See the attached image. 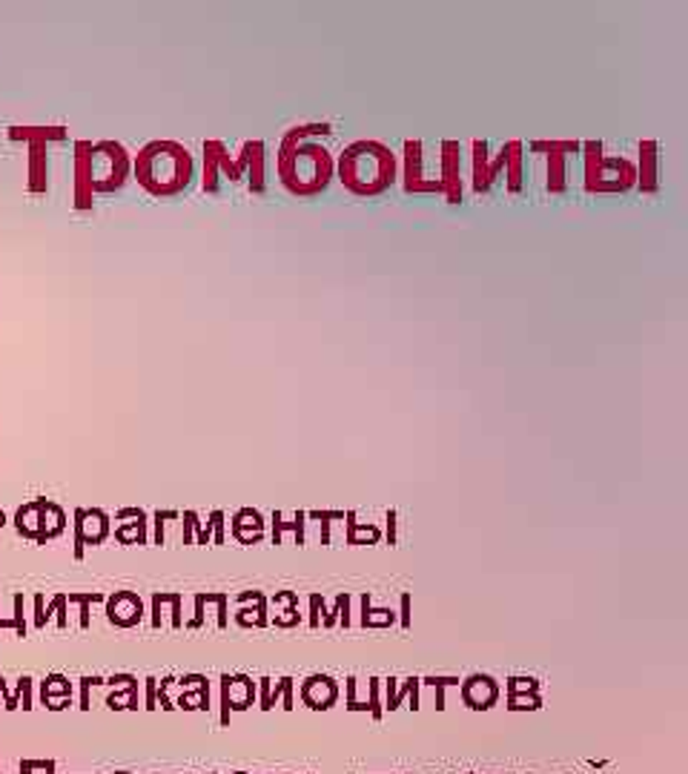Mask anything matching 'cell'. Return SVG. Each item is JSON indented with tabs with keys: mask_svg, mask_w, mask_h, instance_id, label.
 <instances>
[{
	"mask_svg": "<svg viewBox=\"0 0 688 774\" xmlns=\"http://www.w3.org/2000/svg\"><path fill=\"white\" fill-rule=\"evenodd\" d=\"M316 135H330V124H304L284 135L278 149V178L298 198H313L327 189L336 176V161L327 147L316 141Z\"/></svg>",
	"mask_w": 688,
	"mask_h": 774,
	"instance_id": "6da1fadb",
	"label": "cell"
},
{
	"mask_svg": "<svg viewBox=\"0 0 688 774\" xmlns=\"http://www.w3.org/2000/svg\"><path fill=\"white\" fill-rule=\"evenodd\" d=\"M336 176L353 196H381L396 184L399 161L390 147L381 141H356L344 147L336 161Z\"/></svg>",
	"mask_w": 688,
	"mask_h": 774,
	"instance_id": "7a4b0ae2",
	"label": "cell"
},
{
	"mask_svg": "<svg viewBox=\"0 0 688 774\" xmlns=\"http://www.w3.org/2000/svg\"><path fill=\"white\" fill-rule=\"evenodd\" d=\"M135 178L138 184L155 198H172L184 192L195 178V161L187 147L175 141H152L146 144L135 164Z\"/></svg>",
	"mask_w": 688,
	"mask_h": 774,
	"instance_id": "3957f363",
	"label": "cell"
},
{
	"mask_svg": "<svg viewBox=\"0 0 688 774\" xmlns=\"http://www.w3.org/2000/svg\"><path fill=\"white\" fill-rule=\"evenodd\" d=\"M129 155L121 144L101 141V144H78V192H112L124 187L129 176Z\"/></svg>",
	"mask_w": 688,
	"mask_h": 774,
	"instance_id": "277c9868",
	"label": "cell"
},
{
	"mask_svg": "<svg viewBox=\"0 0 688 774\" xmlns=\"http://www.w3.org/2000/svg\"><path fill=\"white\" fill-rule=\"evenodd\" d=\"M585 189L588 192H625L637 184V167L625 158H605L602 144H585Z\"/></svg>",
	"mask_w": 688,
	"mask_h": 774,
	"instance_id": "5b68a950",
	"label": "cell"
},
{
	"mask_svg": "<svg viewBox=\"0 0 688 774\" xmlns=\"http://www.w3.org/2000/svg\"><path fill=\"white\" fill-rule=\"evenodd\" d=\"M405 189L408 192H442V181L428 178L422 169V141H405Z\"/></svg>",
	"mask_w": 688,
	"mask_h": 774,
	"instance_id": "8992f818",
	"label": "cell"
},
{
	"mask_svg": "<svg viewBox=\"0 0 688 774\" xmlns=\"http://www.w3.org/2000/svg\"><path fill=\"white\" fill-rule=\"evenodd\" d=\"M508 161V147H502L499 158L493 164L488 161V144L485 141H473V189L476 192H488L490 184L499 178V172L505 169Z\"/></svg>",
	"mask_w": 688,
	"mask_h": 774,
	"instance_id": "52a82bcc",
	"label": "cell"
},
{
	"mask_svg": "<svg viewBox=\"0 0 688 774\" xmlns=\"http://www.w3.org/2000/svg\"><path fill=\"white\" fill-rule=\"evenodd\" d=\"M442 196L450 204L462 201V161H459V144L445 141L442 144Z\"/></svg>",
	"mask_w": 688,
	"mask_h": 774,
	"instance_id": "ba28073f",
	"label": "cell"
},
{
	"mask_svg": "<svg viewBox=\"0 0 688 774\" xmlns=\"http://www.w3.org/2000/svg\"><path fill=\"white\" fill-rule=\"evenodd\" d=\"M640 169H637V184L642 192H654L657 189V144L654 141H642L640 144Z\"/></svg>",
	"mask_w": 688,
	"mask_h": 774,
	"instance_id": "9c48e42d",
	"label": "cell"
},
{
	"mask_svg": "<svg viewBox=\"0 0 688 774\" xmlns=\"http://www.w3.org/2000/svg\"><path fill=\"white\" fill-rule=\"evenodd\" d=\"M244 155H247V169H250V187H253V192H261L264 189V144L247 141Z\"/></svg>",
	"mask_w": 688,
	"mask_h": 774,
	"instance_id": "30bf717a",
	"label": "cell"
},
{
	"mask_svg": "<svg viewBox=\"0 0 688 774\" xmlns=\"http://www.w3.org/2000/svg\"><path fill=\"white\" fill-rule=\"evenodd\" d=\"M419 686H422V680H419V677H408L405 680V686L401 688H396L393 691V697H388V703L381 706V708H388V711H396L399 706H401V700H410V711H419L422 706H419Z\"/></svg>",
	"mask_w": 688,
	"mask_h": 774,
	"instance_id": "8fae6325",
	"label": "cell"
},
{
	"mask_svg": "<svg viewBox=\"0 0 688 774\" xmlns=\"http://www.w3.org/2000/svg\"><path fill=\"white\" fill-rule=\"evenodd\" d=\"M396 616L388 608H370V594H361V625L365 628H385L393 625Z\"/></svg>",
	"mask_w": 688,
	"mask_h": 774,
	"instance_id": "7c38bea8",
	"label": "cell"
},
{
	"mask_svg": "<svg viewBox=\"0 0 688 774\" xmlns=\"http://www.w3.org/2000/svg\"><path fill=\"white\" fill-rule=\"evenodd\" d=\"M344 519H347V522H344V539H347V545H353L359 534H365V545H367V542H370V545H376V542L381 539L379 528H373V525H359L353 511H350V513H344Z\"/></svg>",
	"mask_w": 688,
	"mask_h": 774,
	"instance_id": "4fadbf2b",
	"label": "cell"
},
{
	"mask_svg": "<svg viewBox=\"0 0 688 774\" xmlns=\"http://www.w3.org/2000/svg\"><path fill=\"white\" fill-rule=\"evenodd\" d=\"M304 511H298L296 513V519L293 522H281V513L276 511L273 513V545H281V531H296V545H304Z\"/></svg>",
	"mask_w": 688,
	"mask_h": 774,
	"instance_id": "5bb4252c",
	"label": "cell"
},
{
	"mask_svg": "<svg viewBox=\"0 0 688 774\" xmlns=\"http://www.w3.org/2000/svg\"><path fill=\"white\" fill-rule=\"evenodd\" d=\"M508 147V161H505V167H508V189L510 192H519V181H522V169H519V158H522V144L519 141H510V144H505Z\"/></svg>",
	"mask_w": 688,
	"mask_h": 774,
	"instance_id": "9a60e30c",
	"label": "cell"
},
{
	"mask_svg": "<svg viewBox=\"0 0 688 774\" xmlns=\"http://www.w3.org/2000/svg\"><path fill=\"white\" fill-rule=\"evenodd\" d=\"M565 158H568V155L548 152V189L551 192H562L565 189Z\"/></svg>",
	"mask_w": 688,
	"mask_h": 774,
	"instance_id": "2e32d148",
	"label": "cell"
},
{
	"mask_svg": "<svg viewBox=\"0 0 688 774\" xmlns=\"http://www.w3.org/2000/svg\"><path fill=\"white\" fill-rule=\"evenodd\" d=\"M533 152H560V155H577L582 149V144L577 141H533L531 144Z\"/></svg>",
	"mask_w": 688,
	"mask_h": 774,
	"instance_id": "e0dca14e",
	"label": "cell"
},
{
	"mask_svg": "<svg viewBox=\"0 0 688 774\" xmlns=\"http://www.w3.org/2000/svg\"><path fill=\"white\" fill-rule=\"evenodd\" d=\"M310 519H318L321 525V545H330V522L344 519V511H313Z\"/></svg>",
	"mask_w": 688,
	"mask_h": 774,
	"instance_id": "ac0fdd59",
	"label": "cell"
},
{
	"mask_svg": "<svg viewBox=\"0 0 688 774\" xmlns=\"http://www.w3.org/2000/svg\"><path fill=\"white\" fill-rule=\"evenodd\" d=\"M379 686H381V680H379V677H373V680H370V703H367V711H370L373 720H381V714H385L381 700H379Z\"/></svg>",
	"mask_w": 688,
	"mask_h": 774,
	"instance_id": "d6986e66",
	"label": "cell"
},
{
	"mask_svg": "<svg viewBox=\"0 0 688 774\" xmlns=\"http://www.w3.org/2000/svg\"><path fill=\"white\" fill-rule=\"evenodd\" d=\"M344 608H350V596H347V594H338V596H336V605L330 608V614H327V616H324V625H327V628H330V625H336V619L341 616V611H344Z\"/></svg>",
	"mask_w": 688,
	"mask_h": 774,
	"instance_id": "ffe728a7",
	"label": "cell"
},
{
	"mask_svg": "<svg viewBox=\"0 0 688 774\" xmlns=\"http://www.w3.org/2000/svg\"><path fill=\"white\" fill-rule=\"evenodd\" d=\"M281 703H284V711H293L296 708V700H293V677H281Z\"/></svg>",
	"mask_w": 688,
	"mask_h": 774,
	"instance_id": "44dd1931",
	"label": "cell"
},
{
	"mask_svg": "<svg viewBox=\"0 0 688 774\" xmlns=\"http://www.w3.org/2000/svg\"><path fill=\"white\" fill-rule=\"evenodd\" d=\"M221 683H224V697H221V703H224V714H221V723H229V708H233V697H229V686H233V677H221Z\"/></svg>",
	"mask_w": 688,
	"mask_h": 774,
	"instance_id": "7402d4cb",
	"label": "cell"
},
{
	"mask_svg": "<svg viewBox=\"0 0 688 774\" xmlns=\"http://www.w3.org/2000/svg\"><path fill=\"white\" fill-rule=\"evenodd\" d=\"M258 688H261V711H270V688H273V680L270 677H261L258 680Z\"/></svg>",
	"mask_w": 688,
	"mask_h": 774,
	"instance_id": "603a6c76",
	"label": "cell"
},
{
	"mask_svg": "<svg viewBox=\"0 0 688 774\" xmlns=\"http://www.w3.org/2000/svg\"><path fill=\"white\" fill-rule=\"evenodd\" d=\"M324 611V599L318 596V594H313L310 596V625L313 628H318V614Z\"/></svg>",
	"mask_w": 688,
	"mask_h": 774,
	"instance_id": "cb8c5ba5",
	"label": "cell"
},
{
	"mask_svg": "<svg viewBox=\"0 0 688 774\" xmlns=\"http://www.w3.org/2000/svg\"><path fill=\"white\" fill-rule=\"evenodd\" d=\"M422 686H430V688L433 686H445L448 688V686H459V677H425Z\"/></svg>",
	"mask_w": 688,
	"mask_h": 774,
	"instance_id": "d4e9b609",
	"label": "cell"
},
{
	"mask_svg": "<svg viewBox=\"0 0 688 774\" xmlns=\"http://www.w3.org/2000/svg\"><path fill=\"white\" fill-rule=\"evenodd\" d=\"M401 628H410V594H401Z\"/></svg>",
	"mask_w": 688,
	"mask_h": 774,
	"instance_id": "484cf974",
	"label": "cell"
},
{
	"mask_svg": "<svg viewBox=\"0 0 688 774\" xmlns=\"http://www.w3.org/2000/svg\"><path fill=\"white\" fill-rule=\"evenodd\" d=\"M388 545H396V511H388Z\"/></svg>",
	"mask_w": 688,
	"mask_h": 774,
	"instance_id": "4316f807",
	"label": "cell"
},
{
	"mask_svg": "<svg viewBox=\"0 0 688 774\" xmlns=\"http://www.w3.org/2000/svg\"><path fill=\"white\" fill-rule=\"evenodd\" d=\"M356 703V677H347V708Z\"/></svg>",
	"mask_w": 688,
	"mask_h": 774,
	"instance_id": "83f0119b",
	"label": "cell"
},
{
	"mask_svg": "<svg viewBox=\"0 0 688 774\" xmlns=\"http://www.w3.org/2000/svg\"><path fill=\"white\" fill-rule=\"evenodd\" d=\"M605 774H614V771H605Z\"/></svg>",
	"mask_w": 688,
	"mask_h": 774,
	"instance_id": "f1b7e54d",
	"label": "cell"
},
{
	"mask_svg": "<svg viewBox=\"0 0 688 774\" xmlns=\"http://www.w3.org/2000/svg\"><path fill=\"white\" fill-rule=\"evenodd\" d=\"M238 774H244V771H238Z\"/></svg>",
	"mask_w": 688,
	"mask_h": 774,
	"instance_id": "f546056e",
	"label": "cell"
}]
</instances>
